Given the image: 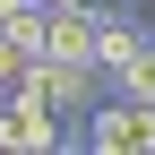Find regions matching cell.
I'll use <instances>...</instances> for the list:
<instances>
[{
	"mask_svg": "<svg viewBox=\"0 0 155 155\" xmlns=\"http://www.w3.org/2000/svg\"><path fill=\"white\" fill-rule=\"evenodd\" d=\"M17 86H35L52 112H61V121H86V112L104 104V69H95V61H52V52H35Z\"/></svg>",
	"mask_w": 155,
	"mask_h": 155,
	"instance_id": "cell-1",
	"label": "cell"
},
{
	"mask_svg": "<svg viewBox=\"0 0 155 155\" xmlns=\"http://www.w3.org/2000/svg\"><path fill=\"white\" fill-rule=\"evenodd\" d=\"M95 155H155V104L138 95H104V104L86 112V129H78Z\"/></svg>",
	"mask_w": 155,
	"mask_h": 155,
	"instance_id": "cell-2",
	"label": "cell"
},
{
	"mask_svg": "<svg viewBox=\"0 0 155 155\" xmlns=\"http://www.w3.org/2000/svg\"><path fill=\"white\" fill-rule=\"evenodd\" d=\"M78 129H86V121H78ZM78 129H69L35 86H17V95H9V112H0V147H9V155H52V147H69Z\"/></svg>",
	"mask_w": 155,
	"mask_h": 155,
	"instance_id": "cell-3",
	"label": "cell"
},
{
	"mask_svg": "<svg viewBox=\"0 0 155 155\" xmlns=\"http://www.w3.org/2000/svg\"><path fill=\"white\" fill-rule=\"evenodd\" d=\"M147 35H155V26H147V17H129L121 0H95V69H104V78L121 69L129 52L147 43Z\"/></svg>",
	"mask_w": 155,
	"mask_h": 155,
	"instance_id": "cell-4",
	"label": "cell"
},
{
	"mask_svg": "<svg viewBox=\"0 0 155 155\" xmlns=\"http://www.w3.org/2000/svg\"><path fill=\"white\" fill-rule=\"evenodd\" d=\"M43 52H52V61H95V0H86V9H52Z\"/></svg>",
	"mask_w": 155,
	"mask_h": 155,
	"instance_id": "cell-5",
	"label": "cell"
},
{
	"mask_svg": "<svg viewBox=\"0 0 155 155\" xmlns=\"http://www.w3.org/2000/svg\"><path fill=\"white\" fill-rule=\"evenodd\" d=\"M104 95H138V104H155V35H147V43L129 52L112 78H104Z\"/></svg>",
	"mask_w": 155,
	"mask_h": 155,
	"instance_id": "cell-6",
	"label": "cell"
},
{
	"mask_svg": "<svg viewBox=\"0 0 155 155\" xmlns=\"http://www.w3.org/2000/svg\"><path fill=\"white\" fill-rule=\"evenodd\" d=\"M0 35H9V43L35 61V52H43V35H52V9H43V0H17V9L0 17Z\"/></svg>",
	"mask_w": 155,
	"mask_h": 155,
	"instance_id": "cell-7",
	"label": "cell"
},
{
	"mask_svg": "<svg viewBox=\"0 0 155 155\" xmlns=\"http://www.w3.org/2000/svg\"><path fill=\"white\" fill-rule=\"evenodd\" d=\"M17 78H26V52H17L9 35H0V95H17Z\"/></svg>",
	"mask_w": 155,
	"mask_h": 155,
	"instance_id": "cell-8",
	"label": "cell"
},
{
	"mask_svg": "<svg viewBox=\"0 0 155 155\" xmlns=\"http://www.w3.org/2000/svg\"><path fill=\"white\" fill-rule=\"evenodd\" d=\"M43 9H86V0H43Z\"/></svg>",
	"mask_w": 155,
	"mask_h": 155,
	"instance_id": "cell-9",
	"label": "cell"
},
{
	"mask_svg": "<svg viewBox=\"0 0 155 155\" xmlns=\"http://www.w3.org/2000/svg\"><path fill=\"white\" fill-rule=\"evenodd\" d=\"M0 112H9V95H0Z\"/></svg>",
	"mask_w": 155,
	"mask_h": 155,
	"instance_id": "cell-10",
	"label": "cell"
}]
</instances>
